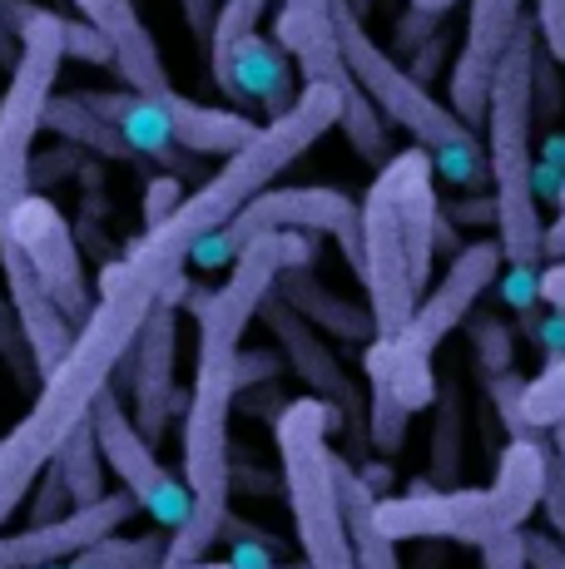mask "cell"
I'll return each instance as SVG.
<instances>
[{"mask_svg": "<svg viewBox=\"0 0 565 569\" xmlns=\"http://www.w3.org/2000/svg\"><path fill=\"white\" fill-rule=\"evenodd\" d=\"M338 119H343L338 94L323 90V84H303L288 114L264 119L254 144L238 149L234 159H224L219 173H209L165 228L139 233L125 253L105 262L100 282H95V308L75 327L70 352L40 381L30 411L0 436V530L26 506L30 486L60 456V446L90 421L95 401L110 391L115 371L129 362L145 322L169 298L174 282L189 272L194 248L219 233L224 223H234L264 189H274L278 173L293 159L308 154L328 129H338Z\"/></svg>", "mask_w": 565, "mask_h": 569, "instance_id": "6da1fadb", "label": "cell"}, {"mask_svg": "<svg viewBox=\"0 0 565 569\" xmlns=\"http://www.w3.org/2000/svg\"><path fill=\"white\" fill-rule=\"evenodd\" d=\"M318 258V238L308 233H264L234 258V272L209 292H189V312L199 322V367H194V391L184 397L179 426V456H184V486L194 496V516L165 550V569L204 565L209 545L228 525V500H234V397L244 391L248 371L274 367V357H244V332L268 302L282 268H308Z\"/></svg>", "mask_w": 565, "mask_h": 569, "instance_id": "7a4b0ae2", "label": "cell"}, {"mask_svg": "<svg viewBox=\"0 0 565 569\" xmlns=\"http://www.w3.org/2000/svg\"><path fill=\"white\" fill-rule=\"evenodd\" d=\"M437 163L427 149H402L377 169L363 199V288L377 337H397L427 298L437 258Z\"/></svg>", "mask_w": 565, "mask_h": 569, "instance_id": "3957f363", "label": "cell"}, {"mask_svg": "<svg viewBox=\"0 0 565 569\" xmlns=\"http://www.w3.org/2000/svg\"><path fill=\"white\" fill-rule=\"evenodd\" d=\"M551 451L546 436L511 441L502 451L492 486H412L407 496H377V525L387 540H462V545H492L502 535H516L541 510L551 480Z\"/></svg>", "mask_w": 565, "mask_h": 569, "instance_id": "277c9868", "label": "cell"}, {"mask_svg": "<svg viewBox=\"0 0 565 569\" xmlns=\"http://www.w3.org/2000/svg\"><path fill=\"white\" fill-rule=\"evenodd\" d=\"M502 268H506V253L496 238H476V243L456 248L452 268L442 272L437 288H427L412 322L397 337H377L363 352L367 387H373L377 401H393L407 416L427 411L437 401V367H432V357L476 312V302L496 288Z\"/></svg>", "mask_w": 565, "mask_h": 569, "instance_id": "5b68a950", "label": "cell"}, {"mask_svg": "<svg viewBox=\"0 0 565 569\" xmlns=\"http://www.w3.org/2000/svg\"><path fill=\"white\" fill-rule=\"evenodd\" d=\"M541 36L536 26H521L511 40L502 70L492 84V109H486V163H492V193L502 208L496 243L506 253V268L536 272L546 262V223L536 203V154H531V129H536V104H531V54Z\"/></svg>", "mask_w": 565, "mask_h": 569, "instance_id": "8992f818", "label": "cell"}, {"mask_svg": "<svg viewBox=\"0 0 565 569\" xmlns=\"http://www.w3.org/2000/svg\"><path fill=\"white\" fill-rule=\"evenodd\" d=\"M338 411L318 397H298L278 411L274 441L288 490L303 569H357L343 510V456L333 451Z\"/></svg>", "mask_w": 565, "mask_h": 569, "instance_id": "52a82bcc", "label": "cell"}, {"mask_svg": "<svg viewBox=\"0 0 565 569\" xmlns=\"http://www.w3.org/2000/svg\"><path fill=\"white\" fill-rule=\"evenodd\" d=\"M0 26L20 40V60L0 94V228L30 199L36 179V134L46 129V109L56 100L65 64V16L30 0H0Z\"/></svg>", "mask_w": 565, "mask_h": 569, "instance_id": "ba28073f", "label": "cell"}, {"mask_svg": "<svg viewBox=\"0 0 565 569\" xmlns=\"http://www.w3.org/2000/svg\"><path fill=\"white\" fill-rule=\"evenodd\" d=\"M274 40L293 60V70L303 74V84H323V90L338 94L343 100L338 129L347 134V144L357 149V159L383 169L393 159L387 154V119L377 114L373 100L363 94V84L347 70L338 26H333V0H278Z\"/></svg>", "mask_w": 565, "mask_h": 569, "instance_id": "9c48e42d", "label": "cell"}, {"mask_svg": "<svg viewBox=\"0 0 565 569\" xmlns=\"http://www.w3.org/2000/svg\"><path fill=\"white\" fill-rule=\"evenodd\" d=\"M264 233H308L333 238L353 272H363V203H353L343 189H323V183H303V189H264L234 223H224L214 238L194 248L189 262L199 268H234V258Z\"/></svg>", "mask_w": 565, "mask_h": 569, "instance_id": "30bf717a", "label": "cell"}, {"mask_svg": "<svg viewBox=\"0 0 565 569\" xmlns=\"http://www.w3.org/2000/svg\"><path fill=\"white\" fill-rule=\"evenodd\" d=\"M90 426H95V441H100V451H105V466L119 476L125 496L155 525H165V530L179 535L194 516V496H189V486L159 461V446L145 441V431L135 426V416H129L125 401L115 397V387L95 401Z\"/></svg>", "mask_w": 565, "mask_h": 569, "instance_id": "8fae6325", "label": "cell"}, {"mask_svg": "<svg viewBox=\"0 0 565 569\" xmlns=\"http://www.w3.org/2000/svg\"><path fill=\"white\" fill-rule=\"evenodd\" d=\"M0 233L16 238V248L26 253L30 268H36V278L46 282L56 308L80 327L95 308V292H90V278H85V258H80V243H75V233H70V218H65L50 199L30 193Z\"/></svg>", "mask_w": 565, "mask_h": 569, "instance_id": "7c38bea8", "label": "cell"}, {"mask_svg": "<svg viewBox=\"0 0 565 569\" xmlns=\"http://www.w3.org/2000/svg\"><path fill=\"white\" fill-rule=\"evenodd\" d=\"M521 6L526 0H472V10H466V40L452 60V100H447L466 129H486L496 70H502L516 30L526 26Z\"/></svg>", "mask_w": 565, "mask_h": 569, "instance_id": "4fadbf2b", "label": "cell"}, {"mask_svg": "<svg viewBox=\"0 0 565 569\" xmlns=\"http://www.w3.org/2000/svg\"><path fill=\"white\" fill-rule=\"evenodd\" d=\"M264 317V327L274 332L282 362L293 367V377L308 387V397L328 401L333 411H338L343 426H357V431L367 436V401H363V387L353 381V371L338 362V352H333L328 342H323V332L313 322H303L298 312L288 308V302L278 298V292H268V302L258 308Z\"/></svg>", "mask_w": 565, "mask_h": 569, "instance_id": "5bb4252c", "label": "cell"}, {"mask_svg": "<svg viewBox=\"0 0 565 569\" xmlns=\"http://www.w3.org/2000/svg\"><path fill=\"white\" fill-rule=\"evenodd\" d=\"M174 362H179V308L159 302L155 317L145 322L135 352H129V416L145 431V441L159 446L169 426V411L179 407V381H174Z\"/></svg>", "mask_w": 565, "mask_h": 569, "instance_id": "9a60e30c", "label": "cell"}, {"mask_svg": "<svg viewBox=\"0 0 565 569\" xmlns=\"http://www.w3.org/2000/svg\"><path fill=\"white\" fill-rule=\"evenodd\" d=\"M75 100L90 104L110 129H119L125 144L135 149L145 163H155L159 173H174V179H184V183H189V173L199 179V159L174 139L165 109H159L155 100H145V94H135V90H125V94H115V90H75Z\"/></svg>", "mask_w": 565, "mask_h": 569, "instance_id": "2e32d148", "label": "cell"}, {"mask_svg": "<svg viewBox=\"0 0 565 569\" xmlns=\"http://www.w3.org/2000/svg\"><path fill=\"white\" fill-rule=\"evenodd\" d=\"M75 10L110 40L115 70L125 74L129 90L145 94V100H155V104L165 100V94H174L169 64H165V54H159L155 36H149V26L139 20L135 0H75Z\"/></svg>", "mask_w": 565, "mask_h": 569, "instance_id": "e0dca14e", "label": "cell"}, {"mask_svg": "<svg viewBox=\"0 0 565 569\" xmlns=\"http://www.w3.org/2000/svg\"><path fill=\"white\" fill-rule=\"evenodd\" d=\"M0 272H6V298L16 308L20 327H26V342L36 352V367H40V381L60 367V357L70 352L75 342V322L56 308V298L46 292V282L36 278V268L26 262V253L16 248V238L0 233Z\"/></svg>", "mask_w": 565, "mask_h": 569, "instance_id": "ac0fdd59", "label": "cell"}, {"mask_svg": "<svg viewBox=\"0 0 565 569\" xmlns=\"http://www.w3.org/2000/svg\"><path fill=\"white\" fill-rule=\"evenodd\" d=\"M214 84H219L224 100H234V104H264L268 119L288 114L293 100H298V90H293V60L264 30L238 40L224 60H214Z\"/></svg>", "mask_w": 565, "mask_h": 569, "instance_id": "d6986e66", "label": "cell"}, {"mask_svg": "<svg viewBox=\"0 0 565 569\" xmlns=\"http://www.w3.org/2000/svg\"><path fill=\"white\" fill-rule=\"evenodd\" d=\"M274 292L303 317V322H313L318 332H333L338 342H363V347L377 342L373 312H367L363 302H347L343 292H333L313 268H282Z\"/></svg>", "mask_w": 565, "mask_h": 569, "instance_id": "ffe728a7", "label": "cell"}, {"mask_svg": "<svg viewBox=\"0 0 565 569\" xmlns=\"http://www.w3.org/2000/svg\"><path fill=\"white\" fill-rule=\"evenodd\" d=\"M159 109H165L174 139H179L194 159H234L238 149H248L258 139V129H264V124H254L248 114H238V109L199 104V100H189V94H179V90L165 94Z\"/></svg>", "mask_w": 565, "mask_h": 569, "instance_id": "44dd1931", "label": "cell"}, {"mask_svg": "<svg viewBox=\"0 0 565 569\" xmlns=\"http://www.w3.org/2000/svg\"><path fill=\"white\" fill-rule=\"evenodd\" d=\"M343 510H347V540H353L357 569H402L397 540H387L377 525V490L343 461Z\"/></svg>", "mask_w": 565, "mask_h": 569, "instance_id": "7402d4cb", "label": "cell"}, {"mask_svg": "<svg viewBox=\"0 0 565 569\" xmlns=\"http://www.w3.org/2000/svg\"><path fill=\"white\" fill-rule=\"evenodd\" d=\"M46 129L50 134H60L65 144L75 149H90L95 159H110V163H139L145 169V159L135 154V149L125 144V134L119 129H110L100 114H95L90 104H80L75 94H56L46 109Z\"/></svg>", "mask_w": 565, "mask_h": 569, "instance_id": "603a6c76", "label": "cell"}, {"mask_svg": "<svg viewBox=\"0 0 565 569\" xmlns=\"http://www.w3.org/2000/svg\"><path fill=\"white\" fill-rule=\"evenodd\" d=\"M50 466H56V476H60V486H65V496H70L75 510L100 506L105 500V470L110 466H105V451H100V441H95L90 421L60 446V456Z\"/></svg>", "mask_w": 565, "mask_h": 569, "instance_id": "cb8c5ba5", "label": "cell"}, {"mask_svg": "<svg viewBox=\"0 0 565 569\" xmlns=\"http://www.w3.org/2000/svg\"><path fill=\"white\" fill-rule=\"evenodd\" d=\"M456 466H462V391H437V426H432V480L452 490Z\"/></svg>", "mask_w": 565, "mask_h": 569, "instance_id": "d4e9b609", "label": "cell"}, {"mask_svg": "<svg viewBox=\"0 0 565 569\" xmlns=\"http://www.w3.org/2000/svg\"><path fill=\"white\" fill-rule=\"evenodd\" d=\"M169 545L159 535H139V540H100L85 555H75V569H165Z\"/></svg>", "mask_w": 565, "mask_h": 569, "instance_id": "484cf974", "label": "cell"}, {"mask_svg": "<svg viewBox=\"0 0 565 569\" xmlns=\"http://www.w3.org/2000/svg\"><path fill=\"white\" fill-rule=\"evenodd\" d=\"M565 421V352L546 362L526 387V426L536 436H551Z\"/></svg>", "mask_w": 565, "mask_h": 569, "instance_id": "4316f807", "label": "cell"}, {"mask_svg": "<svg viewBox=\"0 0 565 569\" xmlns=\"http://www.w3.org/2000/svg\"><path fill=\"white\" fill-rule=\"evenodd\" d=\"M0 367L16 377L20 391H40V367H36V352H30L26 342V327H20L16 308H10V298L0 292Z\"/></svg>", "mask_w": 565, "mask_h": 569, "instance_id": "83f0119b", "label": "cell"}, {"mask_svg": "<svg viewBox=\"0 0 565 569\" xmlns=\"http://www.w3.org/2000/svg\"><path fill=\"white\" fill-rule=\"evenodd\" d=\"M268 6H274V0H224V6H219V26H214V40H209V64L224 60L238 40L258 36Z\"/></svg>", "mask_w": 565, "mask_h": 569, "instance_id": "f1b7e54d", "label": "cell"}, {"mask_svg": "<svg viewBox=\"0 0 565 569\" xmlns=\"http://www.w3.org/2000/svg\"><path fill=\"white\" fill-rule=\"evenodd\" d=\"M472 352H476V367H482V377H506V371H516V342H511V327L502 317H476L472 322Z\"/></svg>", "mask_w": 565, "mask_h": 569, "instance_id": "f546056e", "label": "cell"}, {"mask_svg": "<svg viewBox=\"0 0 565 569\" xmlns=\"http://www.w3.org/2000/svg\"><path fill=\"white\" fill-rule=\"evenodd\" d=\"M526 387H531V377H521V371H506V377L486 381V397H492V407L502 416L511 441H531V436H536L526 426Z\"/></svg>", "mask_w": 565, "mask_h": 569, "instance_id": "4dcf8cb0", "label": "cell"}, {"mask_svg": "<svg viewBox=\"0 0 565 569\" xmlns=\"http://www.w3.org/2000/svg\"><path fill=\"white\" fill-rule=\"evenodd\" d=\"M531 104H536V124H556L565 109V90H561V64L536 46L531 54Z\"/></svg>", "mask_w": 565, "mask_h": 569, "instance_id": "1f68e13d", "label": "cell"}, {"mask_svg": "<svg viewBox=\"0 0 565 569\" xmlns=\"http://www.w3.org/2000/svg\"><path fill=\"white\" fill-rule=\"evenodd\" d=\"M184 203H189V193H184V179H174V173H149L145 203H139V213H145V233H149V228H165Z\"/></svg>", "mask_w": 565, "mask_h": 569, "instance_id": "d6a6232c", "label": "cell"}, {"mask_svg": "<svg viewBox=\"0 0 565 569\" xmlns=\"http://www.w3.org/2000/svg\"><path fill=\"white\" fill-rule=\"evenodd\" d=\"M65 60L80 64H100V70H115V50L90 20H65Z\"/></svg>", "mask_w": 565, "mask_h": 569, "instance_id": "836d02e7", "label": "cell"}, {"mask_svg": "<svg viewBox=\"0 0 565 569\" xmlns=\"http://www.w3.org/2000/svg\"><path fill=\"white\" fill-rule=\"evenodd\" d=\"M536 36L541 50L565 70V0H536Z\"/></svg>", "mask_w": 565, "mask_h": 569, "instance_id": "e575fe53", "label": "cell"}, {"mask_svg": "<svg viewBox=\"0 0 565 569\" xmlns=\"http://www.w3.org/2000/svg\"><path fill=\"white\" fill-rule=\"evenodd\" d=\"M442 218H447V223L496 228L502 223V208H496V193H482V199H466V203H442Z\"/></svg>", "mask_w": 565, "mask_h": 569, "instance_id": "d590c367", "label": "cell"}, {"mask_svg": "<svg viewBox=\"0 0 565 569\" xmlns=\"http://www.w3.org/2000/svg\"><path fill=\"white\" fill-rule=\"evenodd\" d=\"M521 545H526V565L531 569H565V545L556 540V535L521 530Z\"/></svg>", "mask_w": 565, "mask_h": 569, "instance_id": "8d00e7d4", "label": "cell"}, {"mask_svg": "<svg viewBox=\"0 0 565 569\" xmlns=\"http://www.w3.org/2000/svg\"><path fill=\"white\" fill-rule=\"evenodd\" d=\"M482 569H531L526 565V545H521V530L502 535V540H492V545H482Z\"/></svg>", "mask_w": 565, "mask_h": 569, "instance_id": "74e56055", "label": "cell"}, {"mask_svg": "<svg viewBox=\"0 0 565 569\" xmlns=\"http://www.w3.org/2000/svg\"><path fill=\"white\" fill-rule=\"evenodd\" d=\"M541 510H546V520H551V535L565 545V476H561L556 461H551V480H546V496H541Z\"/></svg>", "mask_w": 565, "mask_h": 569, "instance_id": "f35d334b", "label": "cell"}, {"mask_svg": "<svg viewBox=\"0 0 565 569\" xmlns=\"http://www.w3.org/2000/svg\"><path fill=\"white\" fill-rule=\"evenodd\" d=\"M427 40H437V16H422V10H407L402 16V30H397V46L417 54Z\"/></svg>", "mask_w": 565, "mask_h": 569, "instance_id": "ab89813d", "label": "cell"}, {"mask_svg": "<svg viewBox=\"0 0 565 569\" xmlns=\"http://www.w3.org/2000/svg\"><path fill=\"white\" fill-rule=\"evenodd\" d=\"M184 6V20H189V30L209 46L214 40V26H219V0H179Z\"/></svg>", "mask_w": 565, "mask_h": 569, "instance_id": "60d3db41", "label": "cell"}, {"mask_svg": "<svg viewBox=\"0 0 565 569\" xmlns=\"http://www.w3.org/2000/svg\"><path fill=\"white\" fill-rule=\"evenodd\" d=\"M536 298L546 302L551 312L565 317V262H551V268L541 272V278H536Z\"/></svg>", "mask_w": 565, "mask_h": 569, "instance_id": "b9f144b4", "label": "cell"}, {"mask_svg": "<svg viewBox=\"0 0 565 569\" xmlns=\"http://www.w3.org/2000/svg\"><path fill=\"white\" fill-rule=\"evenodd\" d=\"M556 203H561L556 223H546V262H565V179H561Z\"/></svg>", "mask_w": 565, "mask_h": 569, "instance_id": "7bdbcfd3", "label": "cell"}, {"mask_svg": "<svg viewBox=\"0 0 565 569\" xmlns=\"http://www.w3.org/2000/svg\"><path fill=\"white\" fill-rule=\"evenodd\" d=\"M0 60H6V64H10V70H16V60H20V40H16V36H10V30H6V26H0Z\"/></svg>", "mask_w": 565, "mask_h": 569, "instance_id": "ee69618b", "label": "cell"}, {"mask_svg": "<svg viewBox=\"0 0 565 569\" xmlns=\"http://www.w3.org/2000/svg\"><path fill=\"white\" fill-rule=\"evenodd\" d=\"M407 6L422 10V16H437V20H442V16H447V10L456 6V0H407Z\"/></svg>", "mask_w": 565, "mask_h": 569, "instance_id": "f6af8a7d", "label": "cell"}, {"mask_svg": "<svg viewBox=\"0 0 565 569\" xmlns=\"http://www.w3.org/2000/svg\"><path fill=\"white\" fill-rule=\"evenodd\" d=\"M551 451H556V466H561V476H565V421L551 431Z\"/></svg>", "mask_w": 565, "mask_h": 569, "instance_id": "bcb514c9", "label": "cell"}, {"mask_svg": "<svg viewBox=\"0 0 565 569\" xmlns=\"http://www.w3.org/2000/svg\"><path fill=\"white\" fill-rule=\"evenodd\" d=\"M0 569H10V560H6V540H0Z\"/></svg>", "mask_w": 565, "mask_h": 569, "instance_id": "7dc6e473", "label": "cell"}, {"mask_svg": "<svg viewBox=\"0 0 565 569\" xmlns=\"http://www.w3.org/2000/svg\"><path fill=\"white\" fill-rule=\"evenodd\" d=\"M189 569H234V565H189Z\"/></svg>", "mask_w": 565, "mask_h": 569, "instance_id": "c3c4849f", "label": "cell"}]
</instances>
